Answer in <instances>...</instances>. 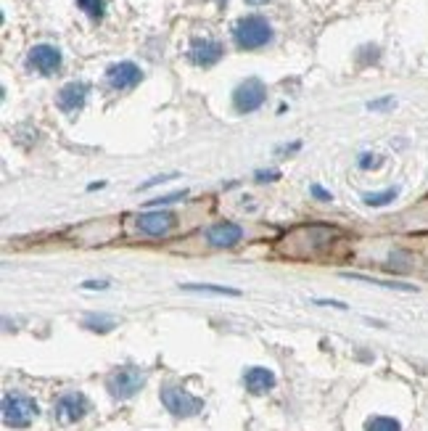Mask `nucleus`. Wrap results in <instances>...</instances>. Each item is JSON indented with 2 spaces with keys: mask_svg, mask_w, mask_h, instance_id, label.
<instances>
[{
  "mask_svg": "<svg viewBox=\"0 0 428 431\" xmlns=\"http://www.w3.org/2000/svg\"><path fill=\"white\" fill-rule=\"evenodd\" d=\"M188 59L193 64H199V66H212V64H217V61L222 59V45L217 40H209V37H204V40L196 37L190 43Z\"/></svg>",
  "mask_w": 428,
  "mask_h": 431,
  "instance_id": "nucleus-8",
  "label": "nucleus"
},
{
  "mask_svg": "<svg viewBox=\"0 0 428 431\" xmlns=\"http://www.w3.org/2000/svg\"><path fill=\"white\" fill-rule=\"evenodd\" d=\"M394 106V98H380V101H370L368 108L370 111H383V108H392Z\"/></svg>",
  "mask_w": 428,
  "mask_h": 431,
  "instance_id": "nucleus-20",
  "label": "nucleus"
},
{
  "mask_svg": "<svg viewBox=\"0 0 428 431\" xmlns=\"http://www.w3.org/2000/svg\"><path fill=\"white\" fill-rule=\"evenodd\" d=\"M344 278H352V281H365V283H376V286H383V288H397V291H418V288H415V286H410V283H394V281H378V278L357 276V273H344Z\"/></svg>",
  "mask_w": 428,
  "mask_h": 431,
  "instance_id": "nucleus-14",
  "label": "nucleus"
},
{
  "mask_svg": "<svg viewBox=\"0 0 428 431\" xmlns=\"http://www.w3.org/2000/svg\"><path fill=\"white\" fill-rule=\"evenodd\" d=\"M87 410H90L87 397L80 395V392H66V395H61L59 400H56L53 416H56L61 423H77L80 418L87 416Z\"/></svg>",
  "mask_w": 428,
  "mask_h": 431,
  "instance_id": "nucleus-5",
  "label": "nucleus"
},
{
  "mask_svg": "<svg viewBox=\"0 0 428 431\" xmlns=\"http://www.w3.org/2000/svg\"><path fill=\"white\" fill-rule=\"evenodd\" d=\"M77 6H80L87 16H93V19H101V16H104V0H77Z\"/></svg>",
  "mask_w": 428,
  "mask_h": 431,
  "instance_id": "nucleus-17",
  "label": "nucleus"
},
{
  "mask_svg": "<svg viewBox=\"0 0 428 431\" xmlns=\"http://www.w3.org/2000/svg\"><path fill=\"white\" fill-rule=\"evenodd\" d=\"M378 162H380V159H376V156L365 154V156H362V162H359V167L370 169V167H376V164H378Z\"/></svg>",
  "mask_w": 428,
  "mask_h": 431,
  "instance_id": "nucleus-21",
  "label": "nucleus"
},
{
  "mask_svg": "<svg viewBox=\"0 0 428 431\" xmlns=\"http://www.w3.org/2000/svg\"><path fill=\"white\" fill-rule=\"evenodd\" d=\"M241 228L238 225H233V222H217V225H212L209 228V233H206V239H209V243L212 246H236L238 241H241Z\"/></svg>",
  "mask_w": 428,
  "mask_h": 431,
  "instance_id": "nucleus-12",
  "label": "nucleus"
},
{
  "mask_svg": "<svg viewBox=\"0 0 428 431\" xmlns=\"http://www.w3.org/2000/svg\"><path fill=\"white\" fill-rule=\"evenodd\" d=\"M397 199V188H389V191L383 193H365V204L370 206H383V204H389Z\"/></svg>",
  "mask_w": 428,
  "mask_h": 431,
  "instance_id": "nucleus-16",
  "label": "nucleus"
},
{
  "mask_svg": "<svg viewBox=\"0 0 428 431\" xmlns=\"http://www.w3.org/2000/svg\"><path fill=\"white\" fill-rule=\"evenodd\" d=\"M162 402H164L166 410H169L172 416H178V418L196 416L204 407V402L199 397L188 395V392L180 389V386H164V389H162Z\"/></svg>",
  "mask_w": 428,
  "mask_h": 431,
  "instance_id": "nucleus-3",
  "label": "nucleus"
},
{
  "mask_svg": "<svg viewBox=\"0 0 428 431\" xmlns=\"http://www.w3.org/2000/svg\"><path fill=\"white\" fill-rule=\"evenodd\" d=\"M37 416V402L29 395H22V392H8L3 397V421L6 426H13V429H24L29 426Z\"/></svg>",
  "mask_w": 428,
  "mask_h": 431,
  "instance_id": "nucleus-2",
  "label": "nucleus"
},
{
  "mask_svg": "<svg viewBox=\"0 0 428 431\" xmlns=\"http://www.w3.org/2000/svg\"><path fill=\"white\" fill-rule=\"evenodd\" d=\"M264 98H267V90H264L262 80L251 77V80H246V83H241L236 87V93H233V104H236V111L249 114V111H257V108L264 104Z\"/></svg>",
  "mask_w": 428,
  "mask_h": 431,
  "instance_id": "nucleus-4",
  "label": "nucleus"
},
{
  "mask_svg": "<svg viewBox=\"0 0 428 431\" xmlns=\"http://www.w3.org/2000/svg\"><path fill=\"white\" fill-rule=\"evenodd\" d=\"M29 66H35L40 74H53L61 66V50L53 45H35L29 50Z\"/></svg>",
  "mask_w": 428,
  "mask_h": 431,
  "instance_id": "nucleus-9",
  "label": "nucleus"
},
{
  "mask_svg": "<svg viewBox=\"0 0 428 431\" xmlns=\"http://www.w3.org/2000/svg\"><path fill=\"white\" fill-rule=\"evenodd\" d=\"M233 37H236L238 48L254 50L270 43L273 27L267 24V19H262V16H243L233 29Z\"/></svg>",
  "mask_w": 428,
  "mask_h": 431,
  "instance_id": "nucleus-1",
  "label": "nucleus"
},
{
  "mask_svg": "<svg viewBox=\"0 0 428 431\" xmlns=\"http://www.w3.org/2000/svg\"><path fill=\"white\" fill-rule=\"evenodd\" d=\"M175 225V215L172 212H145L138 217V228L148 236H162Z\"/></svg>",
  "mask_w": 428,
  "mask_h": 431,
  "instance_id": "nucleus-10",
  "label": "nucleus"
},
{
  "mask_svg": "<svg viewBox=\"0 0 428 431\" xmlns=\"http://www.w3.org/2000/svg\"><path fill=\"white\" fill-rule=\"evenodd\" d=\"M145 383V373L138 368H122L108 379V392L117 397V400H127L132 397L138 389Z\"/></svg>",
  "mask_w": 428,
  "mask_h": 431,
  "instance_id": "nucleus-6",
  "label": "nucleus"
},
{
  "mask_svg": "<svg viewBox=\"0 0 428 431\" xmlns=\"http://www.w3.org/2000/svg\"><path fill=\"white\" fill-rule=\"evenodd\" d=\"M249 6H262V3H267V0H246Z\"/></svg>",
  "mask_w": 428,
  "mask_h": 431,
  "instance_id": "nucleus-24",
  "label": "nucleus"
},
{
  "mask_svg": "<svg viewBox=\"0 0 428 431\" xmlns=\"http://www.w3.org/2000/svg\"><path fill=\"white\" fill-rule=\"evenodd\" d=\"M108 283L106 281H85L83 283V288H106Z\"/></svg>",
  "mask_w": 428,
  "mask_h": 431,
  "instance_id": "nucleus-23",
  "label": "nucleus"
},
{
  "mask_svg": "<svg viewBox=\"0 0 428 431\" xmlns=\"http://www.w3.org/2000/svg\"><path fill=\"white\" fill-rule=\"evenodd\" d=\"M243 383L251 395H264L275 386V376L267 368H249L243 376Z\"/></svg>",
  "mask_w": 428,
  "mask_h": 431,
  "instance_id": "nucleus-13",
  "label": "nucleus"
},
{
  "mask_svg": "<svg viewBox=\"0 0 428 431\" xmlns=\"http://www.w3.org/2000/svg\"><path fill=\"white\" fill-rule=\"evenodd\" d=\"M87 83H69L61 87L59 93V106L64 111H77V108L85 106V101H87Z\"/></svg>",
  "mask_w": 428,
  "mask_h": 431,
  "instance_id": "nucleus-11",
  "label": "nucleus"
},
{
  "mask_svg": "<svg viewBox=\"0 0 428 431\" xmlns=\"http://www.w3.org/2000/svg\"><path fill=\"white\" fill-rule=\"evenodd\" d=\"M85 325H87V328H95V331H111V328H114V320H104V318L95 320V318H87Z\"/></svg>",
  "mask_w": 428,
  "mask_h": 431,
  "instance_id": "nucleus-19",
  "label": "nucleus"
},
{
  "mask_svg": "<svg viewBox=\"0 0 428 431\" xmlns=\"http://www.w3.org/2000/svg\"><path fill=\"white\" fill-rule=\"evenodd\" d=\"M312 193H315L318 199H322V202H331V193H328V191H322L320 185H312Z\"/></svg>",
  "mask_w": 428,
  "mask_h": 431,
  "instance_id": "nucleus-22",
  "label": "nucleus"
},
{
  "mask_svg": "<svg viewBox=\"0 0 428 431\" xmlns=\"http://www.w3.org/2000/svg\"><path fill=\"white\" fill-rule=\"evenodd\" d=\"M365 431H402V426H399V421L378 416V418H370L365 423Z\"/></svg>",
  "mask_w": 428,
  "mask_h": 431,
  "instance_id": "nucleus-15",
  "label": "nucleus"
},
{
  "mask_svg": "<svg viewBox=\"0 0 428 431\" xmlns=\"http://www.w3.org/2000/svg\"><path fill=\"white\" fill-rule=\"evenodd\" d=\"M185 291H209V294H227V297H238L241 291L236 288H225V286H193V283H185Z\"/></svg>",
  "mask_w": 428,
  "mask_h": 431,
  "instance_id": "nucleus-18",
  "label": "nucleus"
},
{
  "mask_svg": "<svg viewBox=\"0 0 428 431\" xmlns=\"http://www.w3.org/2000/svg\"><path fill=\"white\" fill-rule=\"evenodd\" d=\"M106 77L114 90H130V87H135L143 80V72L132 61H119L114 66H108Z\"/></svg>",
  "mask_w": 428,
  "mask_h": 431,
  "instance_id": "nucleus-7",
  "label": "nucleus"
}]
</instances>
